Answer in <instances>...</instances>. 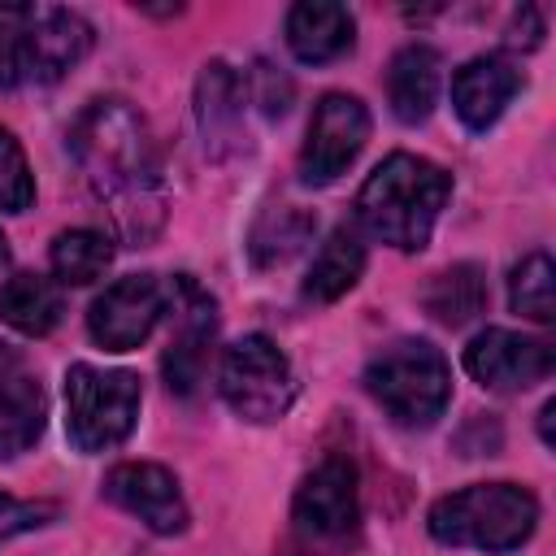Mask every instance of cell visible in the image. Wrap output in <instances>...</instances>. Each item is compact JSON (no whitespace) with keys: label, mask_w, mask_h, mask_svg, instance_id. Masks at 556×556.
Wrapping results in <instances>:
<instances>
[{"label":"cell","mask_w":556,"mask_h":556,"mask_svg":"<svg viewBox=\"0 0 556 556\" xmlns=\"http://www.w3.org/2000/svg\"><path fill=\"white\" fill-rule=\"evenodd\" d=\"M70 152L87 174L91 191L109 200L117 230L130 243L152 239L161 226V182L148 122L126 100L100 96L74 117Z\"/></svg>","instance_id":"obj_1"},{"label":"cell","mask_w":556,"mask_h":556,"mask_svg":"<svg viewBox=\"0 0 556 556\" xmlns=\"http://www.w3.org/2000/svg\"><path fill=\"white\" fill-rule=\"evenodd\" d=\"M447 195H452V174L443 165L413 152H391L365 178L356 195V217L374 239L400 252H421L430 243V230Z\"/></svg>","instance_id":"obj_2"},{"label":"cell","mask_w":556,"mask_h":556,"mask_svg":"<svg viewBox=\"0 0 556 556\" xmlns=\"http://www.w3.org/2000/svg\"><path fill=\"white\" fill-rule=\"evenodd\" d=\"M430 534L447 547H478V552H513L539 526V500L517 482H478L465 491L443 495L430 517Z\"/></svg>","instance_id":"obj_3"},{"label":"cell","mask_w":556,"mask_h":556,"mask_svg":"<svg viewBox=\"0 0 556 556\" xmlns=\"http://www.w3.org/2000/svg\"><path fill=\"white\" fill-rule=\"evenodd\" d=\"M365 391L400 426H430L452 400L447 356L426 339H400L365 365Z\"/></svg>","instance_id":"obj_4"},{"label":"cell","mask_w":556,"mask_h":556,"mask_svg":"<svg viewBox=\"0 0 556 556\" xmlns=\"http://www.w3.org/2000/svg\"><path fill=\"white\" fill-rule=\"evenodd\" d=\"M139 417V378L130 369H100V365H70L65 369V434L78 452L96 456L135 430Z\"/></svg>","instance_id":"obj_5"},{"label":"cell","mask_w":556,"mask_h":556,"mask_svg":"<svg viewBox=\"0 0 556 556\" xmlns=\"http://www.w3.org/2000/svg\"><path fill=\"white\" fill-rule=\"evenodd\" d=\"M222 400L243 421H278L295 404V369L269 334H243L226 348L217 369Z\"/></svg>","instance_id":"obj_6"},{"label":"cell","mask_w":556,"mask_h":556,"mask_svg":"<svg viewBox=\"0 0 556 556\" xmlns=\"http://www.w3.org/2000/svg\"><path fill=\"white\" fill-rule=\"evenodd\" d=\"M165 313H169V348L161 361L165 382L174 395H195L208 369L213 339H217V304L208 300V291H200L195 278L178 274L169 282Z\"/></svg>","instance_id":"obj_7"},{"label":"cell","mask_w":556,"mask_h":556,"mask_svg":"<svg viewBox=\"0 0 556 556\" xmlns=\"http://www.w3.org/2000/svg\"><path fill=\"white\" fill-rule=\"evenodd\" d=\"M365 139H369V109L348 91L321 96L308 122V139L300 148V178L308 187L334 182L361 156Z\"/></svg>","instance_id":"obj_8"},{"label":"cell","mask_w":556,"mask_h":556,"mask_svg":"<svg viewBox=\"0 0 556 556\" xmlns=\"http://www.w3.org/2000/svg\"><path fill=\"white\" fill-rule=\"evenodd\" d=\"M165 300L169 287L156 274H126L91 300L87 330L104 352H130L152 334V326L165 313Z\"/></svg>","instance_id":"obj_9"},{"label":"cell","mask_w":556,"mask_h":556,"mask_svg":"<svg viewBox=\"0 0 556 556\" xmlns=\"http://www.w3.org/2000/svg\"><path fill=\"white\" fill-rule=\"evenodd\" d=\"M104 500L122 513L139 517L152 534H178L187 530V500L178 491V478L156 460H126L113 465L100 482Z\"/></svg>","instance_id":"obj_10"},{"label":"cell","mask_w":556,"mask_h":556,"mask_svg":"<svg viewBox=\"0 0 556 556\" xmlns=\"http://www.w3.org/2000/svg\"><path fill=\"white\" fill-rule=\"evenodd\" d=\"M552 365H556L552 343L517 334V330H500V326L473 334L465 348V369L486 391H526V387L543 382L552 374Z\"/></svg>","instance_id":"obj_11"},{"label":"cell","mask_w":556,"mask_h":556,"mask_svg":"<svg viewBox=\"0 0 556 556\" xmlns=\"http://www.w3.org/2000/svg\"><path fill=\"white\" fill-rule=\"evenodd\" d=\"M356 469L343 456H326L304 482L295 486L291 517L308 539H339L356 526Z\"/></svg>","instance_id":"obj_12"},{"label":"cell","mask_w":556,"mask_h":556,"mask_svg":"<svg viewBox=\"0 0 556 556\" xmlns=\"http://www.w3.org/2000/svg\"><path fill=\"white\" fill-rule=\"evenodd\" d=\"M195 122L204 156L226 161L243 148V78L226 61H208L195 83Z\"/></svg>","instance_id":"obj_13"},{"label":"cell","mask_w":556,"mask_h":556,"mask_svg":"<svg viewBox=\"0 0 556 556\" xmlns=\"http://www.w3.org/2000/svg\"><path fill=\"white\" fill-rule=\"evenodd\" d=\"M91 22L61 4H30V78L56 83L91 52Z\"/></svg>","instance_id":"obj_14"},{"label":"cell","mask_w":556,"mask_h":556,"mask_svg":"<svg viewBox=\"0 0 556 556\" xmlns=\"http://www.w3.org/2000/svg\"><path fill=\"white\" fill-rule=\"evenodd\" d=\"M517 91H521V70L504 56H473L452 74V109L469 130L495 126Z\"/></svg>","instance_id":"obj_15"},{"label":"cell","mask_w":556,"mask_h":556,"mask_svg":"<svg viewBox=\"0 0 556 556\" xmlns=\"http://www.w3.org/2000/svg\"><path fill=\"white\" fill-rule=\"evenodd\" d=\"M356 43V17L334 0H300L287 9V48L304 65H330Z\"/></svg>","instance_id":"obj_16"},{"label":"cell","mask_w":556,"mask_h":556,"mask_svg":"<svg viewBox=\"0 0 556 556\" xmlns=\"http://www.w3.org/2000/svg\"><path fill=\"white\" fill-rule=\"evenodd\" d=\"M387 100L404 126L426 122L439 100V52L426 43L400 48L387 65Z\"/></svg>","instance_id":"obj_17"},{"label":"cell","mask_w":556,"mask_h":556,"mask_svg":"<svg viewBox=\"0 0 556 556\" xmlns=\"http://www.w3.org/2000/svg\"><path fill=\"white\" fill-rule=\"evenodd\" d=\"M361 274H365V239H361V226L343 222L317 248V256H313V265L304 274V300L334 304L339 295H348L356 287Z\"/></svg>","instance_id":"obj_18"},{"label":"cell","mask_w":556,"mask_h":556,"mask_svg":"<svg viewBox=\"0 0 556 556\" xmlns=\"http://www.w3.org/2000/svg\"><path fill=\"white\" fill-rule=\"evenodd\" d=\"M61 313H65V295H61V282L56 278H43V274L22 269V274H13L0 287V321L13 326L17 334L39 339V334L56 330Z\"/></svg>","instance_id":"obj_19"},{"label":"cell","mask_w":556,"mask_h":556,"mask_svg":"<svg viewBox=\"0 0 556 556\" xmlns=\"http://www.w3.org/2000/svg\"><path fill=\"white\" fill-rule=\"evenodd\" d=\"M43 421H48V395L39 378L30 374L0 378V460L30 452L43 434Z\"/></svg>","instance_id":"obj_20"},{"label":"cell","mask_w":556,"mask_h":556,"mask_svg":"<svg viewBox=\"0 0 556 556\" xmlns=\"http://www.w3.org/2000/svg\"><path fill=\"white\" fill-rule=\"evenodd\" d=\"M317 230V217L300 204H278V208H265L248 235V256L252 265L269 269V265H287L295 252H304V243L313 239Z\"/></svg>","instance_id":"obj_21"},{"label":"cell","mask_w":556,"mask_h":556,"mask_svg":"<svg viewBox=\"0 0 556 556\" xmlns=\"http://www.w3.org/2000/svg\"><path fill=\"white\" fill-rule=\"evenodd\" d=\"M421 304L443 326H465L486 308V274L478 265H452L430 278L421 291Z\"/></svg>","instance_id":"obj_22"},{"label":"cell","mask_w":556,"mask_h":556,"mask_svg":"<svg viewBox=\"0 0 556 556\" xmlns=\"http://www.w3.org/2000/svg\"><path fill=\"white\" fill-rule=\"evenodd\" d=\"M109 265H113V239H109L104 230L74 226V230H61V235L52 239V274H56V282H65V287H87V282H96Z\"/></svg>","instance_id":"obj_23"},{"label":"cell","mask_w":556,"mask_h":556,"mask_svg":"<svg viewBox=\"0 0 556 556\" xmlns=\"http://www.w3.org/2000/svg\"><path fill=\"white\" fill-rule=\"evenodd\" d=\"M508 304H513V313H521L530 321H552L556 317V269H552L547 252H530L513 265Z\"/></svg>","instance_id":"obj_24"},{"label":"cell","mask_w":556,"mask_h":556,"mask_svg":"<svg viewBox=\"0 0 556 556\" xmlns=\"http://www.w3.org/2000/svg\"><path fill=\"white\" fill-rule=\"evenodd\" d=\"M30 83V4H0V87Z\"/></svg>","instance_id":"obj_25"},{"label":"cell","mask_w":556,"mask_h":556,"mask_svg":"<svg viewBox=\"0 0 556 556\" xmlns=\"http://www.w3.org/2000/svg\"><path fill=\"white\" fill-rule=\"evenodd\" d=\"M35 200V178L26 165L22 143L0 126V208L4 213H22Z\"/></svg>","instance_id":"obj_26"},{"label":"cell","mask_w":556,"mask_h":556,"mask_svg":"<svg viewBox=\"0 0 556 556\" xmlns=\"http://www.w3.org/2000/svg\"><path fill=\"white\" fill-rule=\"evenodd\" d=\"M243 96L265 113V117H282L291 109V78L282 70H274L269 61H256L243 74Z\"/></svg>","instance_id":"obj_27"},{"label":"cell","mask_w":556,"mask_h":556,"mask_svg":"<svg viewBox=\"0 0 556 556\" xmlns=\"http://www.w3.org/2000/svg\"><path fill=\"white\" fill-rule=\"evenodd\" d=\"M56 504L52 500H17L9 491H0V543L26 534V530H39L48 521H56Z\"/></svg>","instance_id":"obj_28"},{"label":"cell","mask_w":556,"mask_h":556,"mask_svg":"<svg viewBox=\"0 0 556 556\" xmlns=\"http://www.w3.org/2000/svg\"><path fill=\"white\" fill-rule=\"evenodd\" d=\"M543 39V22H539V13L534 9H521L517 17H513V30H508V43H521V48H534Z\"/></svg>","instance_id":"obj_29"},{"label":"cell","mask_w":556,"mask_h":556,"mask_svg":"<svg viewBox=\"0 0 556 556\" xmlns=\"http://www.w3.org/2000/svg\"><path fill=\"white\" fill-rule=\"evenodd\" d=\"M552 417H556V400H547V404L539 408V434H543L547 447H552Z\"/></svg>","instance_id":"obj_30"},{"label":"cell","mask_w":556,"mask_h":556,"mask_svg":"<svg viewBox=\"0 0 556 556\" xmlns=\"http://www.w3.org/2000/svg\"><path fill=\"white\" fill-rule=\"evenodd\" d=\"M4 256H9V239H4V230H0V265H4Z\"/></svg>","instance_id":"obj_31"}]
</instances>
